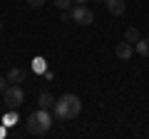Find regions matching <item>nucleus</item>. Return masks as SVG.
Wrapping results in <instances>:
<instances>
[{"mask_svg": "<svg viewBox=\"0 0 149 139\" xmlns=\"http://www.w3.org/2000/svg\"><path fill=\"white\" fill-rule=\"evenodd\" d=\"M27 5H30V8H42L45 0H27Z\"/></svg>", "mask_w": 149, "mask_h": 139, "instance_id": "nucleus-14", "label": "nucleus"}, {"mask_svg": "<svg viewBox=\"0 0 149 139\" xmlns=\"http://www.w3.org/2000/svg\"><path fill=\"white\" fill-rule=\"evenodd\" d=\"M55 117L62 119V122H67V119H74L77 114L82 112V102L77 95H62L57 97V102H55Z\"/></svg>", "mask_w": 149, "mask_h": 139, "instance_id": "nucleus-1", "label": "nucleus"}, {"mask_svg": "<svg viewBox=\"0 0 149 139\" xmlns=\"http://www.w3.org/2000/svg\"><path fill=\"white\" fill-rule=\"evenodd\" d=\"M104 5H107V10H109V15H114V17H119L124 13V0H104Z\"/></svg>", "mask_w": 149, "mask_h": 139, "instance_id": "nucleus-7", "label": "nucleus"}, {"mask_svg": "<svg viewBox=\"0 0 149 139\" xmlns=\"http://www.w3.org/2000/svg\"><path fill=\"white\" fill-rule=\"evenodd\" d=\"M8 85H10V82H8L5 77H0V95H3V92H5V87H8Z\"/></svg>", "mask_w": 149, "mask_h": 139, "instance_id": "nucleus-15", "label": "nucleus"}, {"mask_svg": "<svg viewBox=\"0 0 149 139\" xmlns=\"http://www.w3.org/2000/svg\"><path fill=\"white\" fill-rule=\"evenodd\" d=\"M142 38V35H139V27H127V30H124V40H127V42H137V40Z\"/></svg>", "mask_w": 149, "mask_h": 139, "instance_id": "nucleus-11", "label": "nucleus"}, {"mask_svg": "<svg viewBox=\"0 0 149 139\" xmlns=\"http://www.w3.org/2000/svg\"><path fill=\"white\" fill-rule=\"evenodd\" d=\"M134 45H137V52L142 55V57H149V38H139Z\"/></svg>", "mask_w": 149, "mask_h": 139, "instance_id": "nucleus-9", "label": "nucleus"}, {"mask_svg": "<svg viewBox=\"0 0 149 139\" xmlns=\"http://www.w3.org/2000/svg\"><path fill=\"white\" fill-rule=\"evenodd\" d=\"M70 15H72V22H77V25H92L95 22V13L90 10V5H74L70 10Z\"/></svg>", "mask_w": 149, "mask_h": 139, "instance_id": "nucleus-4", "label": "nucleus"}, {"mask_svg": "<svg viewBox=\"0 0 149 139\" xmlns=\"http://www.w3.org/2000/svg\"><path fill=\"white\" fill-rule=\"evenodd\" d=\"M42 77H45V80H52V77H55V72H52V70H45V72H42Z\"/></svg>", "mask_w": 149, "mask_h": 139, "instance_id": "nucleus-16", "label": "nucleus"}, {"mask_svg": "<svg viewBox=\"0 0 149 139\" xmlns=\"http://www.w3.org/2000/svg\"><path fill=\"white\" fill-rule=\"evenodd\" d=\"M95 3H104V0H95Z\"/></svg>", "mask_w": 149, "mask_h": 139, "instance_id": "nucleus-20", "label": "nucleus"}, {"mask_svg": "<svg viewBox=\"0 0 149 139\" xmlns=\"http://www.w3.org/2000/svg\"><path fill=\"white\" fill-rule=\"evenodd\" d=\"M32 70H35V75H42L45 70H47V62H45V57H35V60H32Z\"/></svg>", "mask_w": 149, "mask_h": 139, "instance_id": "nucleus-12", "label": "nucleus"}, {"mask_svg": "<svg viewBox=\"0 0 149 139\" xmlns=\"http://www.w3.org/2000/svg\"><path fill=\"white\" fill-rule=\"evenodd\" d=\"M72 3H77V5H87L90 0H72Z\"/></svg>", "mask_w": 149, "mask_h": 139, "instance_id": "nucleus-17", "label": "nucleus"}, {"mask_svg": "<svg viewBox=\"0 0 149 139\" xmlns=\"http://www.w3.org/2000/svg\"><path fill=\"white\" fill-rule=\"evenodd\" d=\"M52 122H55V117L50 114V109H35V112L27 117V122H25V127H27V132L30 134H35V137H45V134L52 129Z\"/></svg>", "mask_w": 149, "mask_h": 139, "instance_id": "nucleus-2", "label": "nucleus"}, {"mask_svg": "<svg viewBox=\"0 0 149 139\" xmlns=\"http://www.w3.org/2000/svg\"><path fill=\"white\" fill-rule=\"evenodd\" d=\"M55 8H57L60 13L62 10H72V0H55Z\"/></svg>", "mask_w": 149, "mask_h": 139, "instance_id": "nucleus-13", "label": "nucleus"}, {"mask_svg": "<svg viewBox=\"0 0 149 139\" xmlns=\"http://www.w3.org/2000/svg\"><path fill=\"white\" fill-rule=\"evenodd\" d=\"M114 55H117L119 60H132L134 57V45L124 40V42H119L117 47H114Z\"/></svg>", "mask_w": 149, "mask_h": 139, "instance_id": "nucleus-5", "label": "nucleus"}, {"mask_svg": "<svg viewBox=\"0 0 149 139\" xmlns=\"http://www.w3.org/2000/svg\"><path fill=\"white\" fill-rule=\"evenodd\" d=\"M0 137H5V124H3V127H0Z\"/></svg>", "mask_w": 149, "mask_h": 139, "instance_id": "nucleus-18", "label": "nucleus"}, {"mask_svg": "<svg viewBox=\"0 0 149 139\" xmlns=\"http://www.w3.org/2000/svg\"><path fill=\"white\" fill-rule=\"evenodd\" d=\"M55 95H50V92H40V95H37V107H42V109H50V112H52L55 109Z\"/></svg>", "mask_w": 149, "mask_h": 139, "instance_id": "nucleus-6", "label": "nucleus"}, {"mask_svg": "<svg viewBox=\"0 0 149 139\" xmlns=\"http://www.w3.org/2000/svg\"><path fill=\"white\" fill-rule=\"evenodd\" d=\"M5 80L10 82V85H20V82L25 80V70L22 67H10V72L5 75Z\"/></svg>", "mask_w": 149, "mask_h": 139, "instance_id": "nucleus-8", "label": "nucleus"}, {"mask_svg": "<svg viewBox=\"0 0 149 139\" xmlns=\"http://www.w3.org/2000/svg\"><path fill=\"white\" fill-rule=\"evenodd\" d=\"M17 122H20V119H17V109H8V114L3 117V124H5V127H15Z\"/></svg>", "mask_w": 149, "mask_h": 139, "instance_id": "nucleus-10", "label": "nucleus"}, {"mask_svg": "<svg viewBox=\"0 0 149 139\" xmlns=\"http://www.w3.org/2000/svg\"><path fill=\"white\" fill-rule=\"evenodd\" d=\"M3 102H5L8 109H17L25 102V92H22L20 85H8L5 92H3Z\"/></svg>", "mask_w": 149, "mask_h": 139, "instance_id": "nucleus-3", "label": "nucleus"}, {"mask_svg": "<svg viewBox=\"0 0 149 139\" xmlns=\"http://www.w3.org/2000/svg\"><path fill=\"white\" fill-rule=\"evenodd\" d=\"M0 32H3V20H0Z\"/></svg>", "mask_w": 149, "mask_h": 139, "instance_id": "nucleus-19", "label": "nucleus"}]
</instances>
